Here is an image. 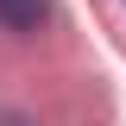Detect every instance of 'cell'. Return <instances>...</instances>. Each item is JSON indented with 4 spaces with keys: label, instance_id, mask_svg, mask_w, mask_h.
Listing matches in <instances>:
<instances>
[{
    "label": "cell",
    "instance_id": "6da1fadb",
    "mask_svg": "<svg viewBox=\"0 0 126 126\" xmlns=\"http://www.w3.org/2000/svg\"><path fill=\"white\" fill-rule=\"evenodd\" d=\"M50 13V0H0V25L6 32H38Z\"/></svg>",
    "mask_w": 126,
    "mask_h": 126
},
{
    "label": "cell",
    "instance_id": "7a4b0ae2",
    "mask_svg": "<svg viewBox=\"0 0 126 126\" xmlns=\"http://www.w3.org/2000/svg\"><path fill=\"white\" fill-rule=\"evenodd\" d=\"M0 126H25V120H19V113H0Z\"/></svg>",
    "mask_w": 126,
    "mask_h": 126
}]
</instances>
